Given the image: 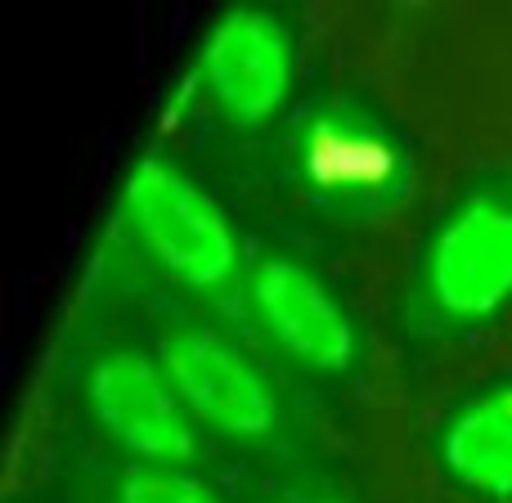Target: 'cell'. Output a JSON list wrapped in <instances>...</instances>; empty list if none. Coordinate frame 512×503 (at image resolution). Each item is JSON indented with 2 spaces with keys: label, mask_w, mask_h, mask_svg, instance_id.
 <instances>
[{
  "label": "cell",
  "mask_w": 512,
  "mask_h": 503,
  "mask_svg": "<svg viewBox=\"0 0 512 503\" xmlns=\"http://www.w3.org/2000/svg\"><path fill=\"white\" fill-rule=\"evenodd\" d=\"M122 216L158 270L198 297H230L243 279V248L230 216L203 185L162 153H144L122 185Z\"/></svg>",
  "instance_id": "cell-3"
},
{
  "label": "cell",
  "mask_w": 512,
  "mask_h": 503,
  "mask_svg": "<svg viewBox=\"0 0 512 503\" xmlns=\"http://www.w3.org/2000/svg\"><path fill=\"white\" fill-rule=\"evenodd\" d=\"M256 324L301 369L346 373L355 360V324L310 265L292 256H261L248 274Z\"/></svg>",
  "instance_id": "cell-7"
},
{
  "label": "cell",
  "mask_w": 512,
  "mask_h": 503,
  "mask_svg": "<svg viewBox=\"0 0 512 503\" xmlns=\"http://www.w3.org/2000/svg\"><path fill=\"white\" fill-rule=\"evenodd\" d=\"M292 32L256 5L225 9L194 63V90L230 126H265L292 90Z\"/></svg>",
  "instance_id": "cell-4"
},
{
  "label": "cell",
  "mask_w": 512,
  "mask_h": 503,
  "mask_svg": "<svg viewBox=\"0 0 512 503\" xmlns=\"http://www.w3.org/2000/svg\"><path fill=\"white\" fill-rule=\"evenodd\" d=\"M283 167L315 212L342 225H382L414 194L405 135L355 95L310 99L283 135Z\"/></svg>",
  "instance_id": "cell-1"
},
{
  "label": "cell",
  "mask_w": 512,
  "mask_h": 503,
  "mask_svg": "<svg viewBox=\"0 0 512 503\" xmlns=\"http://www.w3.org/2000/svg\"><path fill=\"white\" fill-rule=\"evenodd\" d=\"M86 405L108 436L144 468H180L194 459V414L167 369L140 351H108L86 378Z\"/></svg>",
  "instance_id": "cell-5"
},
{
  "label": "cell",
  "mask_w": 512,
  "mask_h": 503,
  "mask_svg": "<svg viewBox=\"0 0 512 503\" xmlns=\"http://www.w3.org/2000/svg\"><path fill=\"white\" fill-rule=\"evenodd\" d=\"M512 301V167L481 176L427 239L418 265V324L463 333Z\"/></svg>",
  "instance_id": "cell-2"
},
{
  "label": "cell",
  "mask_w": 512,
  "mask_h": 503,
  "mask_svg": "<svg viewBox=\"0 0 512 503\" xmlns=\"http://www.w3.org/2000/svg\"><path fill=\"white\" fill-rule=\"evenodd\" d=\"M441 463L472 495L512 499V382L472 396L445 423Z\"/></svg>",
  "instance_id": "cell-8"
},
{
  "label": "cell",
  "mask_w": 512,
  "mask_h": 503,
  "mask_svg": "<svg viewBox=\"0 0 512 503\" xmlns=\"http://www.w3.org/2000/svg\"><path fill=\"white\" fill-rule=\"evenodd\" d=\"M162 369L185 409L216 436L261 445L279 427V405L265 378L212 328H171L162 337Z\"/></svg>",
  "instance_id": "cell-6"
},
{
  "label": "cell",
  "mask_w": 512,
  "mask_h": 503,
  "mask_svg": "<svg viewBox=\"0 0 512 503\" xmlns=\"http://www.w3.org/2000/svg\"><path fill=\"white\" fill-rule=\"evenodd\" d=\"M117 503H225V499L180 468H135L117 486Z\"/></svg>",
  "instance_id": "cell-9"
}]
</instances>
